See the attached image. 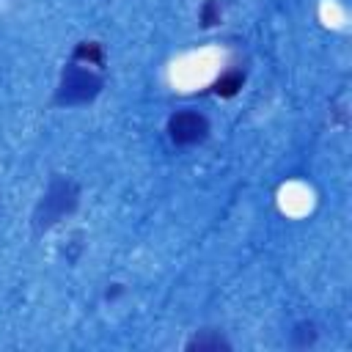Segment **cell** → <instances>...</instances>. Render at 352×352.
I'll return each instance as SVG.
<instances>
[{"label":"cell","mask_w":352,"mask_h":352,"mask_svg":"<svg viewBox=\"0 0 352 352\" xmlns=\"http://www.w3.org/2000/svg\"><path fill=\"white\" fill-rule=\"evenodd\" d=\"M187 352H231V341L217 330H201L187 341Z\"/></svg>","instance_id":"277c9868"},{"label":"cell","mask_w":352,"mask_h":352,"mask_svg":"<svg viewBox=\"0 0 352 352\" xmlns=\"http://www.w3.org/2000/svg\"><path fill=\"white\" fill-rule=\"evenodd\" d=\"M206 135H209V121L198 110H176L168 118V138L176 146L201 143V140H206Z\"/></svg>","instance_id":"3957f363"},{"label":"cell","mask_w":352,"mask_h":352,"mask_svg":"<svg viewBox=\"0 0 352 352\" xmlns=\"http://www.w3.org/2000/svg\"><path fill=\"white\" fill-rule=\"evenodd\" d=\"M311 344H316V327H314V322H300V324L292 330V346L305 349V346H311Z\"/></svg>","instance_id":"52a82bcc"},{"label":"cell","mask_w":352,"mask_h":352,"mask_svg":"<svg viewBox=\"0 0 352 352\" xmlns=\"http://www.w3.org/2000/svg\"><path fill=\"white\" fill-rule=\"evenodd\" d=\"M80 204V187L66 179V176H52L50 187L44 190L41 201L33 209V228L36 234L50 231L52 226H58L63 217H69Z\"/></svg>","instance_id":"6da1fadb"},{"label":"cell","mask_w":352,"mask_h":352,"mask_svg":"<svg viewBox=\"0 0 352 352\" xmlns=\"http://www.w3.org/2000/svg\"><path fill=\"white\" fill-rule=\"evenodd\" d=\"M102 85H104V77L96 69L72 60L60 72V80H58V88H55V104L58 107L88 104L102 94Z\"/></svg>","instance_id":"7a4b0ae2"},{"label":"cell","mask_w":352,"mask_h":352,"mask_svg":"<svg viewBox=\"0 0 352 352\" xmlns=\"http://www.w3.org/2000/svg\"><path fill=\"white\" fill-rule=\"evenodd\" d=\"M242 85H245V72H242V69H228V72H223V74L214 80L212 91H214L217 96L228 99V96H236Z\"/></svg>","instance_id":"5b68a950"},{"label":"cell","mask_w":352,"mask_h":352,"mask_svg":"<svg viewBox=\"0 0 352 352\" xmlns=\"http://www.w3.org/2000/svg\"><path fill=\"white\" fill-rule=\"evenodd\" d=\"M72 60L82 63V66H99L102 69L104 66V50H102L99 41H82V44H77Z\"/></svg>","instance_id":"8992f818"},{"label":"cell","mask_w":352,"mask_h":352,"mask_svg":"<svg viewBox=\"0 0 352 352\" xmlns=\"http://www.w3.org/2000/svg\"><path fill=\"white\" fill-rule=\"evenodd\" d=\"M198 19H201V28H214L220 22V0H204Z\"/></svg>","instance_id":"ba28073f"}]
</instances>
